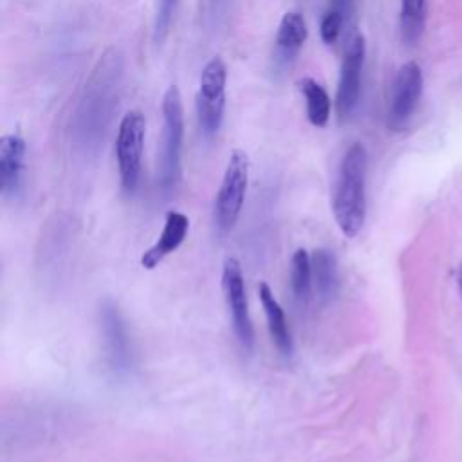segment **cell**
I'll return each instance as SVG.
<instances>
[{"mask_svg":"<svg viewBox=\"0 0 462 462\" xmlns=\"http://www.w3.org/2000/svg\"><path fill=\"white\" fill-rule=\"evenodd\" d=\"M123 78V54L116 47H110L99 56L90 70L72 114V137L79 148L88 152L103 143L117 112Z\"/></svg>","mask_w":462,"mask_h":462,"instance_id":"cell-1","label":"cell"},{"mask_svg":"<svg viewBox=\"0 0 462 462\" xmlns=\"http://www.w3.org/2000/svg\"><path fill=\"white\" fill-rule=\"evenodd\" d=\"M368 153L361 143H352L341 157L332 193V211L339 231L354 238L366 218Z\"/></svg>","mask_w":462,"mask_h":462,"instance_id":"cell-2","label":"cell"},{"mask_svg":"<svg viewBox=\"0 0 462 462\" xmlns=\"http://www.w3.org/2000/svg\"><path fill=\"white\" fill-rule=\"evenodd\" d=\"M162 135L159 153V184L162 191H171L182 175V141H184V108L175 85H170L162 96Z\"/></svg>","mask_w":462,"mask_h":462,"instance_id":"cell-3","label":"cell"},{"mask_svg":"<svg viewBox=\"0 0 462 462\" xmlns=\"http://www.w3.org/2000/svg\"><path fill=\"white\" fill-rule=\"evenodd\" d=\"M226 85L227 67L222 58L215 56L200 72L195 97L199 128L206 139L215 137L222 128L226 112Z\"/></svg>","mask_w":462,"mask_h":462,"instance_id":"cell-4","label":"cell"},{"mask_svg":"<svg viewBox=\"0 0 462 462\" xmlns=\"http://www.w3.org/2000/svg\"><path fill=\"white\" fill-rule=\"evenodd\" d=\"M249 182V157L242 150H235L226 164L220 188L215 197L213 220L220 235L229 233L242 211Z\"/></svg>","mask_w":462,"mask_h":462,"instance_id":"cell-5","label":"cell"},{"mask_svg":"<svg viewBox=\"0 0 462 462\" xmlns=\"http://www.w3.org/2000/svg\"><path fill=\"white\" fill-rule=\"evenodd\" d=\"M144 134L146 119L143 112L130 110L121 117L116 137V157L121 186L128 193H134L139 184Z\"/></svg>","mask_w":462,"mask_h":462,"instance_id":"cell-6","label":"cell"},{"mask_svg":"<svg viewBox=\"0 0 462 462\" xmlns=\"http://www.w3.org/2000/svg\"><path fill=\"white\" fill-rule=\"evenodd\" d=\"M366 56V43L361 32H356L345 49V56L339 69V79L336 88V114L341 121L348 119L361 96V79Z\"/></svg>","mask_w":462,"mask_h":462,"instance_id":"cell-7","label":"cell"},{"mask_svg":"<svg viewBox=\"0 0 462 462\" xmlns=\"http://www.w3.org/2000/svg\"><path fill=\"white\" fill-rule=\"evenodd\" d=\"M422 94V70L417 61H406L399 67L388 101L386 125L390 130L399 132L410 123Z\"/></svg>","mask_w":462,"mask_h":462,"instance_id":"cell-8","label":"cell"},{"mask_svg":"<svg viewBox=\"0 0 462 462\" xmlns=\"http://www.w3.org/2000/svg\"><path fill=\"white\" fill-rule=\"evenodd\" d=\"M222 291L226 296L235 334L245 348H251L254 343V330L247 307L245 283L240 262L233 256H227L222 265Z\"/></svg>","mask_w":462,"mask_h":462,"instance_id":"cell-9","label":"cell"},{"mask_svg":"<svg viewBox=\"0 0 462 462\" xmlns=\"http://www.w3.org/2000/svg\"><path fill=\"white\" fill-rule=\"evenodd\" d=\"M99 321H101V330H103L105 348H106V357L110 366L117 374L128 372L132 365V352H130L126 327L119 309L112 301H105L99 310Z\"/></svg>","mask_w":462,"mask_h":462,"instance_id":"cell-10","label":"cell"},{"mask_svg":"<svg viewBox=\"0 0 462 462\" xmlns=\"http://www.w3.org/2000/svg\"><path fill=\"white\" fill-rule=\"evenodd\" d=\"M309 36L307 22L300 11H287L278 25L274 38V65L287 69L298 58Z\"/></svg>","mask_w":462,"mask_h":462,"instance_id":"cell-11","label":"cell"},{"mask_svg":"<svg viewBox=\"0 0 462 462\" xmlns=\"http://www.w3.org/2000/svg\"><path fill=\"white\" fill-rule=\"evenodd\" d=\"M27 144L20 134H5L0 139V189L5 197L18 193L25 170Z\"/></svg>","mask_w":462,"mask_h":462,"instance_id":"cell-12","label":"cell"},{"mask_svg":"<svg viewBox=\"0 0 462 462\" xmlns=\"http://www.w3.org/2000/svg\"><path fill=\"white\" fill-rule=\"evenodd\" d=\"M189 229V218L180 211H168L164 218L162 233L159 235L157 242L143 253L141 265L144 269L157 267L168 254L179 249V245L184 242Z\"/></svg>","mask_w":462,"mask_h":462,"instance_id":"cell-13","label":"cell"},{"mask_svg":"<svg viewBox=\"0 0 462 462\" xmlns=\"http://www.w3.org/2000/svg\"><path fill=\"white\" fill-rule=\"evenodd\" d=\"M258 296H260V303L265 312L269 334H271L274 346L278 348L280 354L291 356L292 354V336H291V328L287 325L285 312H283L282 305L278 303V300L274 298V294L267 283L258 285Z\"/></svg>","mask_w":462,"mask_h":462,"instance_id":"cell-14","label":"cell"},{"mask_svg":"<svg viewBox=\"0 0 462 462\" xmlns=\"http://www.w3.org/2000/svg\"><path fill=\"white\" fill-rule=\"evenodd\" d=\"M298 87H300V92L303 94L307 119L310 121V125L316 128L327 126L332 112V101L325 87L310 76L301 78L298 81Z\"/></svg>","mask_w":462,"mask_h":462,"instance_id":"cell-15","label":"cell"},{"mask_svg":"<svg viewBox=\"0 0 462 462\" xmlns=\"http://www.w3.org/2000/svg\"><path fill=\"white\" fill-rule=\"evenodd\" d=\"M312 260V282L318 296L327 301L334 298L339 285L337 260L328 249H316L310 256Z\"/></svg>","mask_w":462,"mask_h":462,"instance_id":"cell-16","label":"cell"},{"mask_svg":"<svg viewBox=\"0 0 462 462\" xmlns=\"http://www.w3.org/2000/svg\"><path fill=\"white\" fill-rule=\"evenodd\" d=\"M428 0H401L399 29L404 43H415L424 32Z\"/></svg>","mask_w":462,"mask_h":462,"instance_id":"cell-17","label":"cell"},{"mask_svg":"<svg viewBox=\"0 0 462 462\" xmlns=\"http://www.w3.org/2000/svg\"><path fill=\"white\" fill-rule=\"evenodd\" d=\"M312 285V260L309 253L300 247L291 260V287L298 300H307Z\"/></svg>","mask_w":462,"mask_h":462,"instance_id":"cell-18","label":"cell"},{"mask_svg":"<svg viewBox=\"0 0 462 462\" xmlns=\"http://www.w3.org/2000/svg\"><path fill=\"white\" fill-rule=\"evenodd\" d=\"M179 0H155V16H153V42L162 43L170 32L171 22L175 18Z\"/></svg>","mask_w":462,"mask_h":462,"instance_id":"cell-19","label":"cell"},{"mask_svg":"<svg viewBox=\"0 0 462 462\" xmlns=\"http://www.w3.org/2000/svg\"><path fill=\"white\" fill-rule=\"evenodd\" d=\"M231 2L233 0H202V18H204V23L211 29L218 27L227 13H229V7H231Z\"/></svg>","mask_w":462,"mask_h":462,"instance_id":"cell-20","label":"cell"},{"mask_svg":"<svg viewBox=\"0 0 462 462\" xmlns=\"http://www.w3.org/2000/svg\"><path fill=\"white\" fill-rule=\"evenodd\" d=\"M343 22H345L343 14L328 11V9L325 11L321 23H319V36L327 45H332L337 42L341 29H343Z\"/></svg>","mask_w":462,"mask_h":462,"instance_id":"cell-21","label":"cell"},{"mask_svg":"<svg viewBox=\"0 0 462 462\" xmlns=\"http://www.w3.org/2000/svg\"><path fill=\"white\" fill-rule=\"evenodd\" d=\"M457 287H458L460 300H462V265H460V267H458V271H457Z\"/></svg>","mask_w":462,"mask_h":462,"instance_id":"cell-22","label":"cell"}]
</instances>
